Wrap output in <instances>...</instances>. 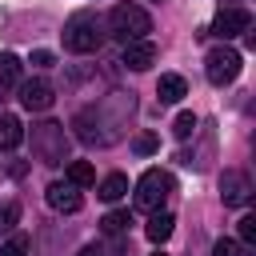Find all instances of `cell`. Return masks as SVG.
<instances>
[{"label": "cell", "mask_w": 256, "mask_h": 256, "mask_svg": "<svg viewBox=\"0 0 256 256\" xmlns=\"http://www.w3.org/2000/svg\"><path fill=\"white\" fill-rule=\"evenodd\" d=\"M108 28L128 44V40H144L152 32V16L140 8V4H116L108 12Z\"/></svg>", "instance_id": "6da1fadb"}, {"label": "cell", "mask_w": 256, "mask_h": 256, "mask_svg": "<svg viewBox=\"0 0 256 256\" xmlns=\"http://www.w3.org/2000/svg\"><path fill=\"white\" fill-rule=\"evenodd\" d=\"M172 188H176L172 172L148 168V172L136 180V208H140V212H160V204L172 196Z\"/></svg>", "instance_id": "7a4b0ae2"}, {"label": "cell", "mask_w": 256, "mask_h": 256, "mask_svg": "<svg viewBox=\"0 0 256 256\" xmlns=\"http://www.w3.org/2000/svg\"><path fill=\"white\" fill-rule=\"evenodd\" d=\"M100 40H104V32H100V20L92 12H76L64 24V48L68 52H96Z\"/></svg>", "instance_id": "3957f363"}, {"label": "cell", "mask_w": 256, "mask_h": 256, "mask_svg": "<svg viewBox=\"0 0 256 256\" xmlns=\"http://www.w3.org/2000/svg\"><path fill=\"white\" fill-rule=\"evenodd\" d=\"M240 68H244V56H240L236 48H228V44H216V48L204 56V76H208L216 88L232 84V80L240 76Z\"/></svg>", "instance_id": "277c9868"}, {"label": "cell", "mask_w": 256, "mask_h": 256, "mask_svg": "<svg viewBox=\"0 0 256 256\" xmlns=\"http://www.w3.org/2000/svg\"><path fill=\"white\" fill-rule=\"evenodd\" d=\"M32 148H36V156L44 160V164H60L64 156H68V136H64V128L60 124H36L32 128Z\"/></svg>", "instance_id": "5b68a950"}, {"label": "cell", "mask_w": 256, "mask_h": 256, "mask_svg": "<svg viewBox=\"0 0 256 256\" xmlns=\"http://www.w3.org/2000/svg\"><path fill=\"white\" fill-rule=\"evenodd\" d=\"M248 196H252V180H248V172L228 168V172L220 176V200H224L228 208H240V204H248Z\"/></svg>", "instance_id": "8992f818"}, {"label": "cell", "mask_w": 256, "mask_h": 256, "mask_svg": "<svg viewBox=\"0 0 256 256\" xmlns=\"http://www.w3.org/2000/svg\"><path fill=\"white\" fill-rule=\"evenodd\" d=\"M248 28H252V16H248L244 8H224V12L212 20V28H208V32H216V36L232 40V36H240V32H248Z\"/></svg>", "instance_id": "52a82bcc"}, {"label": "cell", "mask_w": 256, "mask_h": 256, "mask_svg": "<svg viewBox=\"0 0 256 256\" xmlns=\"http://www.w3.org/2000/svg\"><path fill=\"white\" fill-rule=\"evenodd\" d=\"M48 204L56 208V212H80V204H84V196L76 192V184H64V180H56V184H48Z\"/></svg>", "instance_id": "ba28073f"}, {"label": "cell", "mask_w": 256, "mask_h": 256, "mask_svg": "<svg viewBox=\"0 0 256 256\" xmlns=\"http://www.w3.org/2000/svg\"><path fill=\"white\" fill-rule=\"evenodd\" d=\"M124 64H128L132 72L152 68V64H156V44H152V40H128V44H124Z\"/></svg>", "instance_id": "9c48e42d"}, {"label": "cell", "mask_w": 256, "mask_h": 256, "mask_svg": "<svg viewBox=\"0 0 256 256\" xmlns=\"http://www.w3.org/2000/svg\"><path fill=\"white\" fill-rule=\"evenodd\" d=\"M20 104H24L28 112H44V108L52 104V84H48V80H28V84H20Z\"/></svg>", "instance_id": "30bf717a"}, {"label": "cell", "mask_w": 256, "mask_h": 256, "mask_svg": "<svg viewBox=\"0 0 256 256\" xmlns=\"http://www.w3.org/2000/svg\"><path fill=\"white\" fill-rule=\"evenodd\" d=\"M156 96H160V104H176V100H184V96H188V84H184V76H176V72L160 76V84H156Z\"/></svg>", "instance_id": "8fae6325"}, {"label": "cell", "mask_w": 256, "mask_h": 256, "mask_svg": "<svg viewBox=\"0 0 256 256\" xmlns=\"http://www.w3.org/2000/svg\"><path fill=\"white\" fill-rule=\"evenodd\" d=\"M172 228H176V216H172V212H152V220H148L144 232H148L152 244H164V240L172 236Z\"/></svg>", "instance_id": "7c38bea8"}, {"label": "cell", "mask_w": 256, "mask_h": 256, "mask_svg": "<svg viewBox=\"0 0 256 256\" xmlns=\"http://www.w3.org/2000/svg\"><path fill=\"white\" fill-rule=\"evenodd\" d=\"M20 140H24V128H20V120H16V116H0V152H12V148H20Z\"/></svg>", "instance_id": "4fadbf2b"}, {"label": "cell", "mask_w": 256, "mask_h": 256, "mask_svg": "<svg viewBox=\"0 0 256 256\" xmlns=\"http://www.w3.org/2000/svg\"><path fill=\"white\" fill-rule=\"evenodd\" d=\"M124 192H128V176H124V172H112V176L100 180V200L112 204V200H120Z\"/></svg>", "instance_id": "5bb4252c"}, {"label": "cell", "mask_w": 256, "mask_h": 256, "mask_svg": "<svg viewBox=\"0 0 256 256\" xmlns=\"http://www.w3.org/2000/svg\"><path fill=\"white\" fill-rule=\"evenodd\" d=\"M68 184H76V188L96 184V168H92L88 160H72V164H68Z\"/></svg>", "instance_id": "9a60e30c"}, {"label": "cell", "mask_w": 256, "mask_h": 256, "mask_svg": "<svg viewBox=\"0 0 256 256\" xmlns=\"http://www.w3.org/2000/svg\"><path fill=\"white\" fill-rule=\"evenodd\" d=\"M128 224H132V212L116 208V212H108V216L100 220V232H104V236H120V232H128Z\"/></svg>", "instance_id": "2e32d148"}, {"label": "cell", "mask_w": 256, "mask_h": 256, "mask_svg": "<svg viewBox=\"0 0 256 256\" xmlns=\"http://www.w3.org/2000/svg\"><path fill=\"white\" fill-rule=\"evenodd\" d=\"M0 84H20V56L0 52Z\"/></svg>", "instance_id": "e0dca14e"}, {"label": "cell", "mask_w": 256, "mask_h": 256, "mask_svg": "<svg viewBox=\"0 0 256 256\" xmlns=\"http://www.w3.org/2000/svg\"><path fill=\"white\" fill-rule=\"evenodd\" d=\"M192 132H196V112H180L176 124H172V136H176V140H188Z\"/></svg>", "instance_id": "ac0fdd59"}, {"label": "cell", "mask_w": 256, "mask_h": 256, "mask_svg": "<svg viewBox=\"0 0 256 256\" xmlns=\"http://www.w3.org/2000/svg\"><path fill=\"white\" fill-rule=\"evenodd\" d=\"M156 148H160V136H156V132H140V136L132 140V152H140V156H152Z\"/></svg>", "instance_id": "d6986e66"}, {"label": "cell", "mask_w": 256, "mask_h": 256, "mask_svg": "<svg viewBox=\"0 0 256 256\" xmlns=\"http://www.w3.org/2000/svg\"><path fill=\"white\" fill-rule=\"evenodd\" d=\"M0 256H28V236H12V240L0 248Z\"/></svg>", "instance_id": "ffe728a7"}, {"label": "cell", "mask_w": 256, "mask_h": 256, "mask_svg": "<svg viewBox=\"0 0 256 256\" xmlns=\"http://www.w3.org/2000/svg\"><path fill=\"white\" fill-rule=\"evenodd\" d=\"M212 256H240V240H216Z\"/></svg>", "instance_id": "44dd1931"}, {"label": "cell", "mask_w": 256, "mask_h": 256, "mask_svg": "<svg viewBox=\"0 0 256 256\" xmlns=\"http://www.w3.org/2000/svg\"><path fill=\"white\" fill-rule=\"evenodd\" d=\"M16 216H20L16 204H0V232H8V228L16 224Z\"/></svg>", "instance_id": "7402d4cb"}, {"label": "cell", "mask_w": 256, "mask_h": 256, "mask_svg": "<svg viewBox=\"0 0 256 256\" xmlns=\"http://www.w3.org/2000/svg\"><path fill=\"white\" fill-rule=\"evenodd\" d=\"M240 240H244V244L256 240V216H244V220H240Z\"/></svg>", "instance_id": "603a6c76"}, {"label": "cell", "mask_w": 256, "mask_h": 256, "mask_svg": "<svg viewBox=\"0 0 256 256\" xmlns=\"http://www.w3.org/2000/svg\"><path fill=\"white\" fill-rule=\"evenodd\" d=\"M32 64H36V68H52V64H56V56H52L48 48H36V52H32Z\"/></svg>", "instance_id": "cb8c5ba5"}, {"label": "cell", "mask_w": 256, "mask_h": 256, "mask_svg": "<svg viewBox=\"0 0 256 256\" xmlns=\"http://www.w3.org/2000/svg\"><path fill=\"white\" fill-rule=\"evenodd\" d=\"M76 256H104V252H100V248H92V244H88V248H80V252H76Z\"/></svg>", "instance_id": "d4e9b609"}, {"label": "cell", "mask_w": 256, "mask_h": 256, "mask_svg": "<svg viewBox=\"0 0 256 256\" xmlns=\"http://www.w3.org/2000/svg\"><path fill=\"white\" fill-rule=\"evenodd\" d=\"M156 256H164V252H156Z\"/></svg>", "instance_id": "484cf974"}]
</instances>
